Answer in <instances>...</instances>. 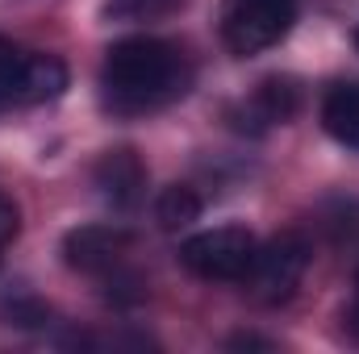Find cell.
<instances>
[{"label": "cell", "instance_id": "obj_9", "mask_svg": "<svg viewBox=\"0 0 359 354\" xmlns=\"http://www.w3.org/2000/svg\"><path fill=\"white\" fill-rule=\"evenodd\" d=\"M67 88V67L59 55H38L29 50V63H25V104H46V100H59Z\"/></svg>", "mask_w": 359, "mask_h": 354}, {"label": "cell", "instance_id": "obj_12", "mask_svg": "<svg viewBox=\"0 0 359 354\" xmlns=\"http://www.w3.org/2000/svg\"><path fill=\"white\" fill-rule=\"evenodd\" d=\"M184 0H104V17L113 21H155L176 13Z\"/></svg>", "mask_w": 359, "mask_h": 354}, {"label": "cell", "instance_id": "obj_11", "mask_svg": "<svg viewBox=\"0 0 359 354\" xmlns=\"http://www.w3.org/2000/svg\"><path fill=\"white\" fill-rule=\"evenodd\" d=\"M25 63H29V50L0 38V108L25 104Z\"/></svg>", "mask_w": 359, "mask_h": 354}, {"label": "cell", "instance_id": "obj_7", "mask_svg": "<svg viewBox=\"0 0 359 354\" xmlns=\"http://www.w3.org/2000/svg\"><path fill=\"white\" fill-rule=\"evenodd\" d=\"M92 183L100 192L104 204L113 208H134L147 192V167L142 159L130 150V146H117V150H104L92 167Z\"/></svg>", "mask_w": 359, "mask_h": 354}, {"label": "cell", "instance_id": "obj_5", "mask_svg": "<svg viewBox=\"0 0 359 354\" xmlns=\"http://www.w3.org/2000/svg\"><path fill=\"white\" fill-rule=\"evenodd\" d=\"M126 255H130V234L117 225H80L63 238L67 267L84 275H109L126 263Z\"/></svg>", "mask_w": 359, "mask_h": 354}, {"label": "cell", "instance_id": "obj_6", "mask_svg": "<svg viewBox=\"0 0 359 354\" xmlns=\"http://www.w3.org/2000/svg\"><path fill=\"white\" fill-rule=\"evenodd\" d=\"M297 108H301V88H297V80L271 76V80H264L238 108H230V117H234V129H243V134H264L271 125L292 121Z\"/></svg>", "mask_w": 359, "mask_h": 354}, {"label": "cell", "instance_id": "obj_10", "mask_svg": "<svg viewBox=\"0 0 359 354\" xmlns=\"http://www.w3.org/2000/svg\"><path fill=\"white\" fill-rule=\"evenodd\" d=\"M196 217H201V196H196V187L172 183V187L159 192V200H155V221H159V229L176 234L184 225H192Z\"/></svg>", "mask_w": 359, "mask_h": 354}, {"label": "cell", "instance_id": "obj_4", "mask_svg": "<svg viewBox=\"0 0 359 354\" xmlns=\"http://www.w3.org/2000/svg\"><path fill=\"white\" fill-rule=\"evenodd\" d=\"M255 246L259 242L247 225H217V229L192 234L180 246V263L209 283H234L247 275V267L255 259Z\"/></svg>", "mask_w": 359, "mask_h": 354}, {"label": "cell", "instance_id": "obj_3", "mask_svg": "<svg viewBox=\"0 0 359 354\" xmlns=\"http://www.w3.org/2000/svg\"><path fill=\"white\" fill-rule=\"evenodd\" d=\"M297 21V0H230L222 13V42L230 55L251 59L271 50Z\"/></svg>", "mask_w": 359, "mask_h": 354}, {"label": "cell", "instance_id": "obj_13", "mask_svg": "<svg viewBox=\"0 0 359 354\" xmlns=\"http://www.w3.org/2000/svg\"><path fill=\"white\" fill-rule=\"evenodd\" d=\"M17 229H21V213L8 196H0V246H8L17 238Z\"/></svg>", "mask_w": 359, "mask_h": 354}, {"label": "cell", "instance_id": "obj_14", "mask_svg": "<svg viewBox=\"0 0 359 354\" xmlns=\"http://www.w3.org/2000/svg\"><path fill=\"white\" fill-rule=\"evenodd\" d=\"M226 346H230V351H271L268 338H255V334H238V338H230Z\"/></svg>", "mask_w": 359, "mask_h": 354}, {"label": "cell", "instance_id": "obj_1", "mask_svg": "<svg viewBox=\"0 0 359 354\" xmlns=\"http://www.w3.org/2000/svg\"><path fill=\"white\" fill-rule=\"evenodd\" d=\"M192 88V63L176 42L134 34L109 46L100 67V96L104 108L117 117H142L168 108Z\"/></svg>", "mask_w": 359, "mask_h": 354}, {"label": "cell", "instance_id": "obj_15", "mask_svg": "<svg viewBox=\"0 0 359 354\" xmlns=\"http://www.w3.org/2000/svg\"><path fill=\"white\" fill-rule=\"evenodd\" d=\"M347 325H351V334L359 338V271H355V296H351V309H347Z\"/></svg>", "mask_w": 359, "mask_h": 354}, {"label": "cell", "instance_id": "obj_16", "mask_svg": "<svg viewBox=\"0 0 359 354\" xmlns=\"http://www.w3.org/2000/svg\"><path fill=\"white\" fill-rule=\"evenodd\" d=\"M355 46H359V29H355Z\"/></svg>", "mask_w": 359, "mask_h": 354}, {"label": "cell", "instance_id": "obj_8", "mask_svg": "<svg viewBox=\"0 0 359 354\" xmlns=\"http://www.w3.org/2000/svg\"><path fill=\"white\" fill-rule=\"evenodd\" d=\"M322 125L326 134L347 146L359 150V84H334L322 100Z\"/></svg>", "mask_w": 359, "mask_h": 354}, {"label": "cell", "instance_id": "obj_2", "mask_svg": "<svg viewBox=\"0 0 359 354\" xmlns=\"http://www.w3.org/2000/svg\"><path fill=\"white\" fill-rule=\"evenodd\" d=\"M305 267H309V242L301 234H276L264 246H255V259L247 267V275L238 279L251 300L259 304H284L297 296L301 279H305Z\"/></svg>", "mask_w": 359, "mask_h": 354}]
</instances>
